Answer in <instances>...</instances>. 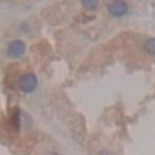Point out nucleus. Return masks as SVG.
<instances>
[{"instance_id": "obj_4", "label": "nucleus", "mask_w": 155, "mask_h": 155, "mask_svg": "<svg viewBox=\"0 0 155 155\" xmlns=\"http://www.w3.org/2000/svg\"><path fill=\"white\" fill-rule=\"evenodd\" d=\"M144 48L150 56H155V39H149V41L146 42V45H144Z\"/></svg>"}, {"instance_id": "obj_3", "label": "nucleus", "mask_w": 155, "mask_h": 155, "mask_svg": "<svg viewBox=\"0 0 155 155\" xmlns=\"http://www.w3.org/2000/svg\"><path fill=\"white\" fill-rule=\"evenodd\" d=\"M25 50H27V45H25L23 41L20 39H14L8 44V56L12 58V59H17V58H22L25 54Z\"/></svg>"}, {"instance_id": "obj_6", "label": "nucleus", "mask_w": 155, "mask_h": 155, "mask_svg": "<svg viewBox=\"0 0 155 155\" xmlns=\"http://www.w3.org/2000/svg\"><path fill=\"white\" fill-rule=\"evenodd\" d=\"M19 123H20V115H19V110L14 112V116H12V127L17 129L19 127Z\"/></svg>"}, {"instance_id": "obj_1", "label": "nucleus", "mask_w": 155, "mask_h": 155, "mask_svg": "<svg viewBox=\"0 0 155 155\" xmlns=\"http://www.w3.org/2000/svg\"><path fill=\"white\" fill-rule=\"evenodd\" d=\"M19 87H20L22 92H25V93L34 92L36 87H37V78H36V74H33V73H25L20 79H19Z\"/></svg>"}, {"instance_id": "obj_2", "label": "nucleus", "mask_w": 155, "mask_h": 155, "mask_svg": "<svg viewBox=\"0 0 155 155\" xmlns=\"http://www.w3.org/2000/svg\"><path fill=\"white\" fill-rule=\"evenodd\" d=\"M107 8H109L110 16H113V17H123L129 12V5L124 0H112Z\"/></svg>"}, {"instance_id": "obj_8", "label": "nucleus", "mask_w": 155, "mask_h": 155, "mask_svg": "<svg viewBox=\"0 0 155 155\" xmlns=\"http://www.w3.org/2000/svg\"><path fill=\"white\" fill-rule=\"evenodd\" d=\"M47 155H58V153H56V152H48Z\"/></svg>"}, {"instance_id": "obj_7", "label": "nucleus", "mask_w": 155, "mask_h": 155, "mask_svg": "<svg viewBox=\"0 0 155 155\" xmlns=\"http://www.w3.org/2000/svg\"><path fill=\"white\" fill-rule=\"evenodd\" d=\"M98 155H115V153H113L112 150H101Z\"/></svg>"}, {"instance_id": "obj_5", "label": "nucleus", "mask_w": 155, "mask_h": 155, "mask_svg": "<svg viewBox=\"0 0 155 155\" xmlns=\"http://www.w3.org/2000/svg\"><path fill=\"white\" fill-rule=\"evenodd\" d=\"M81 3H82V6L85 9H93V8L98 6L99 0H81Z\"/></svg>"}]
</instances>
